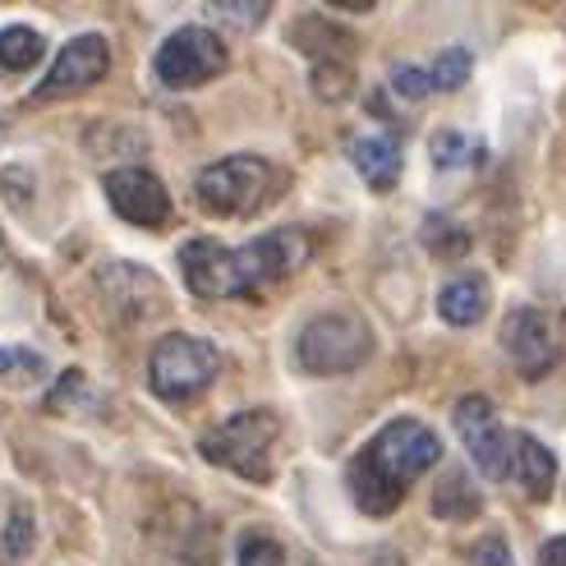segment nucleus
Listing matches in <instances>:
<instances>
[{
	"label": "nucleus",
	"mask_w": 566,
	"mask_h": 566,
	"mask_svg": "<svg viewBox=\"0 0 566 566\" xmlns=\"http://www.w3.org/2000/svg\"><path fill=\"white\" fill-rule=\"evenodd\" d=\"M502 346L512 350L516 369H521L525 378H544V374L553 369V359H557V327H553V318L544 314V308L521 304V308H512V314H506Z\"/></svg>",
	"instance_id": "obj_11"
},
{
	"label": "nucleus",
	"mask_w": 566,
	"mask_h": 566,
	"mask_svg": "<svg viewBox=\"0 0 566 566\" xmlns=\"http://www.w3.org/2000/svg\"><path fill=\"white\" fill-rule=\"evenodd\" d=\"M42 51H46L42 33H38V28H28V23H14V28H6V33H0V65H6V70L38 65Z\"/></svg>",
	"instance_id": "obj_17"
},
{
	"label": "nucleus",
	"mask_w": 566,
	"mask_h": 566,
	"mask_svg": "<svg viewBox=\"0 0 566 566\" xmlns=\"http://www.w3.org/2000/svg\"><path fill=\"white\" fill-rule=\"evenodd\" d=\"M276 433H281V419L272 410H244V415H231L226 423H217V429L198 442V451H203V461H212L221 470H235L240 479L268 484Z\"/></svg>",
	"instance_id": "obj_3"
},
{
	"label": "nucleus",
	"mask_w": 566,
	"mask_h": 566,
	"mask_svg": "<svg viewBox=\"0 0 566 566\" xmlns=\"http://www.w3.org/2000/svg\"><path fill=\"white\" fill-rule=\"evenodd\" d=\"M217 369H221L217 346L198 342V336H185V332H171L153 346L148 382L157 396H166V401H189V396H198L217 378Z\"/></svg>",
	"instance_id": "obj_5"
},
{
	"label": "nucleus",
	"mask_w": 566,
	"mask_h": 566,
	"mask_svg": "<svg viewBox=\"0 0 566 566\" xmlns=\"http://www.w3.org/2000/svg\"><path fill=\"white\" fill-rule=\"evenodd\" d=\"M28 539H33V521H28V512L19 506V512H10L6 534H0V562H19L28 553Z\"/></svg>",
	"instance_id": "obj_21"
},
{
	"label": "nucleus",
	"mask_w": 566,
	"mask_h": 566,
	"mask_svg": "<svg viewBox=\"0 0 566 566\" xmlns=\"http://www.w3.org/2000/svg\"><path fill=\"white\" fill-rule=\"evenodd\" d=\"M240 566H286V553L272 534H244L240 539Z\"/></svg>",
	"instance_id": "obj_19"
},
{
	"label": "nucleus",
	"mask_w": 566,
	"mask_h": 566,
	"mask_svg": "<svg viewBox=\"0 0 566 566\" xmlns=\"http://www.w3.org/2000/svg\"><path fill=\"white\" fill-rule=\"evenodd\" d=\"M474 566H516V562H512V548L497 534H489L484 544H474Z\"/></svg>",
	"instance_id": "obj_23"
},
{
	"label": "nucleus",
	"mask_w": 566,
	"mask_h": 566,
	"mask_svg": "<svg viewBox=\"0 0 566 566\" xmlns=\"http://www.w3.org/2000/svg\"><path fill=\"white\" fill-rule=\"evenodd\" d=\"M457 433L465 442V451L474 457V465L489 479H512V442L516 433L502 429L497 410L484 401V396H465L457 406Z\"/></svg>",
	"instance_id": "obj_8"
},
{
	"label": "nucleus",
	"mask_w": 566,
	"mask_h": 566,
	"mask_svg": "<svg viewBox=\"0 0 566 566\" xmlns=\"http://www.w3.org/2000/svg\"><path fill=\"white\" fill-rule=\"evenodd\" d=\"M438 461H442V442L429 423L391 419L350 465V493L359 502V512L391 516V506H401L406 489L423 470H433Z\"/></svg>",
	"instance_id": "obj_2"
},
{
	"label": "nucleus",
	"mask_w": 566,
	"mask_h": 566,
	"mask_svg": "<svg viewBox=\"0 0 566 566\" xmlns=\"http://www.w3.org/2000/svg\"><path fill=\"white\" fill-rule=\"evenodd\" d=\"M42 355L38 350H0V378H10V382H33V378H42Z\"/></svg>",
	"instance_id": "obj_20"
},
{
	"label": "nucleus",
	"mask_w": 566,
	"mask_h": 566,
	"mask_svg": "<svg viewBox=\"0 0 566 566\" xmlns=\"http://www.w3.org/2000/svg\"><path fill=\"white\" fill-rule=\"evenodd\" d=\"M429 153H433L438 171H457V166H479V161H484V144H479V138H470V134H461V129L433 134Z\"/></svg>",
	"instance_id": "obj_16"
},
{
	"label": "nucleus",
	"mask_w": 566,
	"mask_h": 566,
	"mask_svg": "<svg viewBox=\"0 0 566 566\" xmlns=\"http://www.w3.org/2000/svg\"><path fill=\"white\" fill-rule=\"evenodd\" d=\"M369 350H374V336L355 314H323L295 342V355L308 374H350L369 359Z\"/></svg>",
	"instance_id": "obj_6"
},
{
	"label": "nucleus",
	"mask_w": 566,
	"mask_h": 566,
	"mask_svg": "<svg viewBox=\"0 0 566 566\" xmlns=\"http://www.w3.org/2000/svg\"><path fill=\"white\" fill-rule=\"evenodd\" d=\"M438 314L451 327H470L489 314V281L484 276H457L447 281L442 295H438Z\"/></svg>",
	"instance_id": "obj_14"
},
{
	"label": "nucleus",
	"mask_w": 566,
	"mask_h": 566,
	"mask_svg": "<svg viewBox=\"0 0 566 566\" xmlns=\"http://www.w3.org/2000/svg\"><path fill=\"white\" fill-rule=\"evenodd\" d=\"M308 263V235L304 231H268L253 244H217V240H189L180 249V272L193 295L203 300H235L253 295L268 281L286 276Z\"/></svg>",
	"instance_id": "obj_1"
},
{
	"label": "nucleus",
	"mask_w": 566,
	"mask_h": 566,
	"mask_svg": "<svg viewBox=\"0 0 566 566\" xmlns=\"http://www.w3.org/2000/svg\"><path fill=\"white\" fill-rule=\"evenodd\" d=\"M111 65V51H106V38L97 33H83L74 42L61 46V55H55V65L46 70V78L33 88V102H51V97H65V93H83L93 88V83L106 74Z\"/></svg>",
	"instance_id": "obj_10"
},
{
	"label": "nucleus",
	"mask_w": 566,
	"mask_h": 566,
	"mask_svg": "<svg viewBox=\"0 0 566 566\" xmlns=\"http://www.w3.org/2000/svg\"><path fill=\"white\" fill-rule=\"evenodd\" d=\"M433 516H442V521H470V516H479V493L470 489L465 470H447V479L433 493Z\"/></svg>",
	"instance_id": "obj_15"
},
{
	"label": "nucleus",
	"mask_w": 566,
	"mask_h": 566,
	"mask_svg": "<svg viewBox=\"0 0 566 566\" xmlns=\"http://www.w3.org/2000/svg\"><path fill=\"white\" fill-rule=\"evenodd\" d=\"M470 65H474V55L465 46H447L438 61L429 65V88L433 93H451V88H461V83L470 78Z\"/></svg>",
	"instance_id": "obj_18"
},
{
	"label": "nucleus",
	"mask_w": 566,
	"mask_h": 566,
	"mask_svg": "<svg viewBox=\"0 0 566 566\" xmlns=\"http://www.w3.org/2000/svg\"><path fill=\"white\" fill-rule=\"evenodd\" d=\"M217 14H226V19H240V23H259V19H268V6L259 0V6H212Z\"/></svg>",
	"instance_id": "obj_24"
},
{
	"label": "nucleus",
	"mask_w": 566,
	"mask_h": 566,
	"mask_svg": "<svg viewBox=\"0 0 566 566\" xmlns=\"http://www.w3.org/2000/svg\"><path fill=\"white\" fill-rule=\"evenodd\" d=\"M276 189H281V176L263 157H226V161L208 166L193 185L198 203L217 217H244L253 208H263Z\"/></svg>",
	"instance_id": "obj_4"
},
{
	"label": "nucleus",
	"mask_w": 566,
	"mask_h": 566,
	"mask_svg": "<svg viewBox=\"0 0 566 566\" xmlns=\"http://www.w3.org/2000/svg\"><path fill=\"white\" fill-rule=\"evenodd\" d=\"M350 161L364 176V185L374 189H391L396 176H401V144L387 134H355L350 138Z\"/></svg>",
	"instance_id": "obj_12"
},
{
	"label": "nucleus",
	"mask_w": 566,
	"mask_h": 566,
	"mask_svg": "<svg viewBox=\"0 0 566 566\" xmlns=\"http://www.w3.org/2000/svg\"><path fill=\"white\" fill-rule=\"evenodd\" d=\"M391 88L401 93L406 102H419V97H429V70H415V65H396L391 70Z\"/></svg>",
	"instance_id": "obj_22"
},
{
	"label": "nucleus",
	"mask_w": 566,
	"mask_h": 566,
	"mask_svg": "<svg viewBox=\"0 0 566 566\" xmlns=\"http://www.w3.org/2000/svg\"><path fill=\"white\" fill-rule=\"evenodd\" d=\"M226 70V46L212 28H176L171 38L157 46V78L166 88H198Z\"/></svg>",
	"instance_id": "obj_7"
},
{
	"label": "nucleus",
	"mask_w": 566,
	"mask_h": 566,
	"mask_svg": "<svg viewBox=\"0 0 566 566\" xmlns=\"http://www.w3.org/2000/svg\"><path fill=\"white\" fill-rule=\"evenodd\" d=\"M106 198L111 208H116L129 226H148V231H157V226L171 221V193H166V185L144 171V166H120V171H106Z\"/></svg>",
	"instance_id": "obj_9"
},
{
	"label": "nucleus",
	"mask_w": 566,
	"mask_h": 566,
	"mask_svg": "<svg viewBox=\"0 0 566 566\" xmlns=\"http://www.w3.org/2000/svg\"><path fill=\"white\" fill-rule=\"evenodd\" d=\"M539 566H566V534H557V539H548V544H544Z\"/></svg>",
	"instance_id": "obj_25"
},
{
	"label": "nucleus",
	"mask_w": 566,
	"mask_h": 566,
	"mask_svg": "<svg viewBox=\"0 0 566 566\" xmlns=\"http://www.w3.org/2000/svg\"><path fill=\"white\" fill-rule=\"evenodd\" d=\"M512 479L530 493V497H548L553 493V479H557V461L544 442H534L530 433H516L512 442Z\"/></svg>",
	"instance_id": "obj_13"
}]
</instances>
